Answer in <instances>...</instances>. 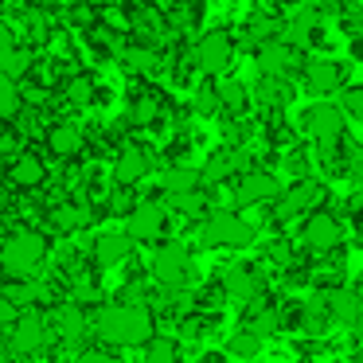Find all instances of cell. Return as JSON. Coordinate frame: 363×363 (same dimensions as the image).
I'll list each match as a JSON object with an SVG mask.
<instances>
[{
	"mask_svg": "<svg viewBox=\"0 0 363 363\" xmlns=\"http://www.w3.org/2000/svg\"><path fill=\"white\" fill-rule=\"evenodd\" d=\"M235 51H238L235 35L223 32V28H215V32H207L203 40L196 43V51H191V63H196L203 74H223L230 63H235Z\"/></svg>",
	"mask_w": 363,
	"mask_h": 363,
	"instance_id": "8992f818",
	"label": "cell"
},
{
	"mask_svg": "<svg viewBox=\"0 0 363 363\" xmlns=\"http://www.w3.org/2000/svg\"><path fill=\"white\" fill-rule=\"evenodd\" d=\"M344 125H347V118L340 113L336 102H313L301 113V129L320 145V152L336 149V145L344 141Z\"/></svg>",
	"mask_w": 363,
	"mask_h": 363,
	"instance_id": "277c9868",
	"label": "cell"
},
{
	"mask_svg": "<svg viewBox=\"0 0 363 363\" xmlns=\"http://www.w3.org/2000/svg\"><path fill=\"white\" fill-rule=\"evenodd\" d=\"M227 352L235 355V359H254V355L262 352V340H254L250 332H238V336L227 340Z\"/></svg>",
	"mask_w": 363,
	"mask_h": 363,
	"instance_id": "8d00e7d4",
	"label": "cell"
},
{
	"mask_svg": "<svg viewBox=\"0 0 363 363\" xmlns=\"http://www.w3.org/2000/svg\"><path fill=\"white\" fill-rule=\"evenodd\" d=\"M133 207H137V203H133V191H129V188H113L110 196H106V211L118 215V219H125Z\"/></svg>",
	"mask_w": 363,
	"mask_h": 363,
	"instance_id": "f35d334b",
	"label": "cell"
},
{
	"mask_svg": "<svg viewBox=\"0 0 363 363\" xmlns=\"http://www.w3.org/2000/svg\"><path fill=\"white\" fill-rule=\"evenodd\" d=\"M344 79L347 67L336 59H308L305 63V86L313 94H336V90H344Z\"/></svg>",
	"mask_w": 363,
	"mask_h": 363,
	"instance_id": "7c38bea8",
	"label": "cell"
},
{
	"mask_svg": "<svg viewBox=\"0 0 363 363\" xmlns=\"http://www.w3.org/2000/svg\"><path fill=\"white\" fill-rule=\"evenodd\" d=\"M277 196H281V180H277L274 172L250 168V172L238 180V203H274Z\"/></svg>",
	"mask_w": 363,
	"mask_h": 363,
	"instance_id": "5bb4252c",
	"label": "cell"
},
{
	"mask_svg": "<svg viewBox=\"0 0 363 363\" xmlns=\"http://www.w3.org/2000/svg\"><path fill=\"white\" fill-rule=\"evenodd\" d=\"M125 258H133V242L125 238V230H106V235H98V242H94V262L98 266L113 269Z\"/></svg>",
	"mask_w": 363,
	"mask_h": 363,
	"instance_id": "2e32d148",
	"label": "cell"
},
{
	"mask_svg": "<svg viewBox=\"0 0 363 363\" xmlns=\"http://www.w3.org/2000/svg\"><path fill=\"white\" fill-rule=\"evenodd\" d=\"M121 55H125V67H129V71H137V74H157V67H160V55L152 48H141V43L125 48Z\"/></svg>",
	"mask_w": 363,
	"mask_h": 363,
	"instance_id": "f1b7e54d",
	"label": "cell"
},
{
	"mask_svg": "<svg viewBox=\"0 0 363 363\" xmlns=\"http://www.w3.org/2000/svg\"><path fill=\"white\" fill-rule=\"evenodd\" d=\"M340 113L352 121H363V86H344L340 94Z\"/></svg>",
	"mask_w": 363,
	"mask_h": 363,
	"instance_id": "74e56055",
	"label": "cell"
},
{
	"mask_svg": "<svg viewBox=\"0 0 363 363\" xmlns=\"http://www.w3.org/2000/svg\"><path fill=\"white\" fill-rule=\"evenodd\" d=\"M164 203L172 207V211H180V215H188V219H196V215H203V207H207V196L203 191H176V196H164Z\"/></svg>",
	"mask_w": 363,
	"mask_h": 363,
	"instance_id": "f546056e",
	"label": "cell"
},
{
	"mask_svg": "<svg viewBox=\"0 0 363 363\" xmlns=\"http://www.w3.org/2000/svg\"><path fill=\"white\" fill-rule=\"evenodd\" d=\"M160 110H164V102H160V94H152V90H141V94L129 98V121H133V125H152V121L160 118Z\"/></svg>",
	"mask_w": 363,
	"mask_h": 363,
	"instance_id": "d4e9b609",
	"label": "cell"
},
{
	"mask_svg": "<svg viewBox=\"0 0 363 363\" xmlns=\"http://www.w3.org/2000/svg\"><path fill=\"white\" fill-rule=\"evenodd\" d=\"M20 110H24V94H20L16 82L0 79V121H16Z\"/></svg>",
	"mask_w": 363,
	"mask_h": 363,
	"instance_id": "1f68e13d",
	"label": "cell"
},
{
	"mask_svg": "<svg viewBox=\"0 0 363 363\" xmlns=\"http://www.w3.org/2000/svg\"><path fill=\"white\" fill-rule=\"evenodd\" d=\"M199 238H203V246H215V250H242L254 242V227L235 211H215L203 219Z\"/></svg>",
	"mask_w": 363,
	"mask_h": 363,
	"instance_id": "3957f363",
	"label": "cell"
},
{
	"mask_svg": "<svg viewBox=\"0 0 363 363\" xmlns=\"http://www.w3.org/2000/svg\"><path fill=\"white\" fill-rule=\"evenodd\" d=\"M94 332L98 340L106 344H118V347H133V344H145L152 336V313L145 305H102L94 313Z\"/></svg>",
	"mask_w": 363,
	"mask_h": 363,
	"instance_id": "6da1fadb",
	"label": "cell"
},
{
	"mask_svg": "<svg viewBox=\"0 0 363 363\" xmlns=\"http://www.w3.org/2000/svg\"><path fill=\"white\" fill-rule=\"evenodd\" d=\"M207 363H227V359H207Z\"/></svg>",
	"mask_w": 363,
	"mask_h": 363,
	"instance_id": "c3c4849f",
	"label": "cell"
},
{
	"mask_svg": "<svg viewBox=\"0 0 363 363\" xmlns=\"http://www.w3.org/2000/svg\"><path fill=\"white\" fill-rule=\"evenodd\" d=\"M9 344L16 355H43L51 344V328H48V316L40 313H20V320L9 328Z\"/></svg>",
	"mask_w": 363,
	"mask_h": 363,
	"instance_id": "52a82bcc",
	"label": "cell"
},
{
	"mask_svg": "<svg viewBox=\"0 0 363 363\" xmlns=\"http://www.w3.org/2000/svg\"><path fill=\"white\" fill-rule=\"evenodd\" d=\"M164 227H168V211L157 199H145V203H137L133 211L125 215V238L129 242H157V238L164 235Z\"/></svg>",
	"mask_w": 363,
	"mask_h": 363,
	"instance_id": "ba28073f",
	"label": "cell"
},
{
	"mask_svg": "<svg viewBox=\"0 0 363 363\" xmlns=\"http://www.w3.org/2000/svg\"><path fill=\"white\" fill-rule=\"evenodd\" d=\"M289 98H293V86L285 79H262V86H258L262 106H285Z\"/></svg>",
	"mask_w": 363,
	"mask_h": 363,
	"instance_id": "e575fe53",
	"label": "cell"
},
{
	"mask_svg": "<svg viewBox=\"0 0 363 363\" xmlns=\"http://www.w3.org/2000/svg\"><path fill=\"white\" fill-rule=\"evenodd\" d=\"M16 320H20V308L12 305V301H4V297H0V332H9Z\"/></svg>",
	"mask_w": 363,
	"mask_h": 363,
	"instance_id": "7bdbcfd3",
	"label": "cell"
},
{
	"mask_svg": "<svg viewBox=\"0 0 363 363\" xmlns=\"http://www.w3.org/2000/svg\"><path fill=\"white\" fill-rule=\"evenodd\" d=\"M32 67H35V55L28 48H9L4 55H0V79L20 82L24 74H32Z\"/></svg>",
	"mask_w": 363,
	"mask_h": 363,
	"instance_id": "cb8c5ba5",
	"label": "cell"
},
{
	"mask_svg": "<svg viewBox=\"0 0 363 363\" xmlns=\"http://www.w3.org/2000/svg\"><path fill=\"white\" fill-rule=\"evenodd\" d=\"M43 262H48V238L32 235V230L12 235L9 242L0 246V269H4L12 281H32L43 269Z\"/></svg>",
	"mask_w": 363,
	"mask_h": 363,
	"instance_id": "7a4b0ae2",
	"label": "cell"
},
{
	"mask_svg": "<svg viewBox=\"0 0 363 363\" xmlns=\"http://www.w3.org/2000/svg\"><path fill=\"white\" fill-rule=\"evenodd\" d=\"M277 328H281V320H277V313H274V308H258V313H250V316H246V332H250L254 340L274 336Z\"/></svg>",
	"mask_w": 363,
	"mask_h": 363,
	"instance_id": "836d02e7",
	"label": "cell"
},
{
	"mask_svg": "<svg viewBox=\"0 0 363 363\" xmlns=\"http://www.w3.org/2000/svg\"><path fill=\"white\" fill-rule=\"evenodd\" d=\"M152 277L164 289H184L191 281V250L184 242H164L152 254Z\"/></svg>",
	"mask_w": 363,
	"mask_h": 363,
	"instance_id": "5b68a950",
	"label": "cell"
},
{
	"mask_svg": "<svg viewBox=\"0 0 363 363\" xmlns=\"http://www.w3.org/2000/svg\"><path fill=\"white\" fill-rule=\"evenodd\" d=\"M74 363H121L118 355H110V352H102V347H94V352H82Z\"/></svg>",
	"mask_w": 363,
	"mask_h": 363,
	"instance_id": "ee69618b",
	"label": "cell"
},
{
	"mask_svg": "<svg viewBox=\"0 0 363 363\" xmlns=\"http://www.w3.org/2000/svg\"><path fill=\"white\" fill-rule=\"evenodd\" d=\"M301 242L313 254H328L344 242V227H340V219L332 211H313L305 219V227H301Z\"/></svg>",
	"mask_w": 363,
	"mask_h": 363,
	"instance_id": "9c48e42d",
	"label": "cell"
},
{
	"mask_svg": "<svg viewBox=\"0 0 363 363\" xmlns=\"http://www.w3.org/2000/svg\"><path fill=\"white\" fill-rule=\"evenodd\" d=\"M324 196H328V191H324L320 180H297L289 191L277 196V215H285V219H289V215H301V211H308V207H316Z\"/></svg>",
	"mask_w": 363,
	"mask_h": 363,
	"instance_id": "4fadbf2b",
	"label": "cell"
},
{
	"mask_svg": "<svg viewBox=\"0 0 363 363\" xmlns=\"http://www.w3.org/2000/svg\"><path fill=\"white\" fill-rule=\"evenodd\" d=\"M207 12V0H180V9L172 12V24L176 28H196Z\"/></svg>",
	"mask_w": 363,
	"mask_h": 363,
	"instance_id": "d590c367",
	"label": "cell"
},
{
	"mask_svg": "<svg viewBox=\"0 0 363 363\" xmlns=\"http://www.w3.org/2000/svg\"><path fill=\"white\" fill-rule=\"evenodd\" d=\"M63 94H67V102L71 106H94L98 102V82L90 79V74H71L67 79V86H63Z\"/></svg>",
	"mask_w": 363,
	"mask_h": 363,
	"instance_id": "83f0119b",
	"label": "cell"
},
{
	"mask_svg": "<svg viewBox=\"0 0 363 363\" xmlns=\"http://www.w3.org/2000/svg\"><path fill=\"white\" fill-rule=\"evenodd\" d=\"M196 113H203V118H211L215 110H219V98H215V86H203V90H196Z\"/></svg>",
	"mask_w": 363,
	"mask_h": 363,
	"instance_id": "b9f144b4",
	"label": "cell"
},
{
	"mask_svg": "<svg viewBox=\"0 0 363 363\" xmlns=\"http://www.w3.org/2000/svg\"><path fill=\"white\" fill-rule=\"evenodd\" d=\"M67 20H71L74 28H86V32H90V28L98 24V9H94V4H86V0H79V4H71Z\"/></svg>",
	"mask_w": 363,
	"mask_h": 363,
	"instance_id": "ab89813d",
	"label": "cell"
},
{
	"mask_svg": "<svg viewBox=\"0 0 363 363\" xmlns=\"http://www.w3.org/2000/svg\"><path fill=\"white\" fill-rule=\"evenodd\" d=\"M347 55H352L355 63H363V35H352V43H347Z\"/></svg>",
	"mask_w": 363,
	"mask_h": 363,
	"instance_id": "bcb514c9",
	"label": "cell"
},
{
	"mask_svg": "<svg viewBox=\"0 0 363 363\" xmlns=\"http://www.w3.org/2000/svg\"><path fill=\"white\" fill-rule=\"evenodd\" d=\"M254 67H258L262 79H285V82H289V74L297 71V67H305V63H301V51L297 48L274 40V43H262V48L254 51Z\"/></svg>",
	"mask_w": 363,
	"mask_h": 363,
	"instance_id": "30bf717a",
	"label": "cell"
},
{
	"mask_svg": "<svg viewBox=\"0 0 363 363\" xmlns=\"http://www.w3.org/2000/svg\"><path fill=\"white\" fill-rule=\"evenodd\" d=\"M145 363H180V355H176V344H172V340H157V344L145 352Z\"/></svg>",
	"mask_w": 363,
	"mask_h": 363,
	"instance_id": "60d3db41",
	"label": "cell"
},
{
	"mask_svg": "<svg viewBox=\"0 0 363 363\" xmlns=\"http://www.w3.org/2000/svg\"><path fill=\"white\" fill-rule=\"evenodd\" d=\"M215 98H219V110H227V118H238V113H246V106H250V90L238 79L219 82V86H215Z\"/></svg>",
	"mask_w": 363,
	"mask_h": 363,
	"instance_id": "7402d4cb",
	"label": "cell"
},
{
	"mask_svg": "<svg viewBox=\"0 0 363 363\" xmlns=\"http://www.w3.org/2000/svg\"><path fill=\"white\" fill-rule=\"evenodd\" d=\"M258 289H262V274L254 266H246V262H238V266H230L223 274V293L235 301H250Z\"/></svg>",
	"mask_w": 363,
	"mask_h": 363,
	"instance_id": "d6986e66",
	"label": "cell"
},
{
	"mask_svg": "<svg viewBox=\"0 0 363 363\" xmlns=\"http://www.w3.org/2000/svg\"><path fill=\"white\" fill-rule=\"evenodd\" d=\"M328 157H336V172L352 176V180H363V145L359 141H340L336 149H328Z\"/></svg>",
	"mask_w": 363,
	"mask_h": 363,
	"instance_id": "603a6c76",
	"label": "cell"
},
{
	"mask_svg": "<svg viewBox=\"0 0 363 363\" xmlns=\"http://www.w3.org/2000/svg\"><path fill=\"white\" fill-rule=\"evenodd\" d=\"M9 180L16 184V188H40V184L48 180V164H43L35 152H20L9 164Z\"/></svg>",
	"mask_w": 363,
	"mask_h": 363,
	"instance_id": "ffe728a7",
	"label": "cell"
},
{
	"mask_svg": "<svg viewBox=\"0 0 363 363\" xmlns=\"http://www.w3.org/2000/svg\"><path fill=\"white\" fill-rule=\"evenodd\" d=\"M9 48H16V35H12V24H9V20L0 16V55H4Z\"/></svg>",
	"mask_w": 363,
	"mask_h": 363,
	"instance_id": "f6af8a7d",
	"label": "cell"
},
{
	"mask_svg": "<svg viewBox=\"0 0 363 363\" xmlns=\"http://www.w3.org/2000/svg\"><path fill=\"white\" fill-rule=\"evenodd\" d=\"M160 188H164V196H176V191H196L199 188V172L188 164H172L164 168V176H160Z\"/></svg>",
	"mask_w": 363,
	"mask_h": 363,
	"instance_id": "4316f807",
	"label": "cell"
},
{
	"mask_svg": "<svg viewBox=\"0 0 363 363\" xmlns=\"http://www.w3.org/2000/svg\"><path fill=\"white\" fill-rule=\"evenodd\" d=\"M51 336H63V340H79L82 332H86V308L79 305H63L55 316L48 320Z\"/></svg>",
	"mask_w": 363,
	"mask_h": 363,
	"instance_id": "44dd1931",
	"label": "cell"
},
{
	"mask_svg": "<svg viewBox=\"0 0 363 363\" xmlns=\"http://www.w3.org/2000/svg\"><path fill=\"white\" fill-rule=\"evenodd\" d=\"M238 168H246V152L242 149H219V152L207 157L203 168H199V184H223V180H230Z\"/></svg>",
	"mask_w": 363,
	"mask_h": 363,
	"instance_id": "9a60e30c",
	"label": "cell"
},
{
	"mask_svg": "<svg viewBox=\"0 0 363 363\" xmlns=\"http://www.w3.org/2000/svg\"><path fill=\"white\" fill-rule=\"evenodd\" d=\"M0 297H4V301H12V305H16L20 313H24V308L40 305V301L48 297V289H43V285H35V281H9Z\"/></svg>",
	"mask_w": 363,
	"mask_h": 363,
	"instance_id": "484cf974",
	"label": "cell"
},
{
	"mask_svg": "<svg viewBox=\"0 0 363 363\" xmlns=\"http://www.w3.org/2000/svg\"><path fill=\"white\" fill-rule=\"evenodd\" d=\"M86 219H90V215L82 211L79 203H59L55 211H51V223H55L63 235H67V230H82V227H86Z\"/></svg>",
	"mask_w": 363,
	"mask_h": 363,
	"instance_id": "d6a6232c",
	"label": "cell"
},
{
	"mask_svg": "<svg viewBox=\"0 0 363 363\" xmlns=\"http://www.w3.org/2000/svg\"><path fill=\"white\" fill-rule=\"evenodd\" d=\"M324 308H328V320L355 324V316H359L363 301H359V293H355L352 285H332V289L324 293Z\"/></svg>",
	"mask_w": 363,
	"mask_h": 363,
	"instance_id": "e0dca14e",
	"label": "cell"
},
{
	"mask_svg": "<svg viewBox=\"0 0 363 363\" xmlns=\"http://www.w3.org/2000/svg\"><path fill=\"white\" fill-rule=\"evenodd\" d=\"M352 328H355V336L363 340V308H359V316H355V324H352Z\"/></svg>",
	"mask_w": 363,
	"mask_h": 363,
	"instance_id": "7dc6e473",
	"label": "cell"
},
{
	"mask_svg": "<svg viewBox=\"0 0 363 363\" xmlns=\"http://www.w3.org/2000/svg\"><path fill=\"white\" fill-rule=\"evenodd\" d=\"M274 35H277V20L274 16H254L250 24H246V48L258 51L262 43H274Z\"/></svg>",
	"mask_w": 363,
	"mask_h": 363,
	"instance_id": "4dcf8cb0",
	"label": "cell"
},
{
	"mask_svg": "<svg viewBox=\"0 0 363 363\" xmlns=\"http://www.w3.org/2000/svg\"><path fill=\"white\" fill-rule=\"evenodd\" d=\"M82 145H86V137H82V129L74 125V121H55V125L48 129V149L55 152L59 160H71L82 152Z\"/></svg>",
	"mask_w": 363,
	"mask_h": 363,
	"instance_id": "ac0fdd59",
	"label": "cell"
},
{
	"mask_svg": "<svg viewBox=\"0 0 363 363\" xmlns=\"http://www.w3.org/2000/svg\"><path fill=\"white\" fill-rule=\"evenodd\" d=\"M149 172H152V152L145 149V145H125V149L118 152V160H113V184H118V188H133V184H141Z\"/></svg>",
	"mask_w": 363,
	"mask_h": 363,
	"instance_id": "8fae6325",
	"label": "cell"
}]
</instances>
